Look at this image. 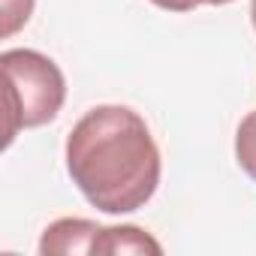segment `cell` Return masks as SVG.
<instances>
[{
    "mask_svg": "<svg viewBox=\"0 0 256 256\" xmlns=\"http://www.w3.org/2000/svg\"><path fill=\"white\" fill-rule=\"evenodd\" d=\"M30 12L34 0H4V36H12L18 28H24Z\"/></svg>",
    "mask_w": 256,
    "mask_h": 256,
    "instance_id": "8992f818",
    "label": "cell"
},
{
    "mask_svg": "<svg viewBox=\"0 0 256 256\" xmlns=\"http://www.w3.org/2000/svg\"><path fill=\"white\" fill-rule=\"evenodd\" d=\"M151 4L169 12H190L196 6H223V4H232V0H151Z\"/></svg>",
    "mask_w": 256,
    "mask_h": 256,
    "instance_id": "52a82bcc",
    "label": "cell"
},
{
    "mask_svg": "<svg viewBox=\"0 0 256 256\" xmlns=\"http://www.w3.org/2000/svg\"><path fill=\"white\" fill-rule=\"evenodd\" d=\"M94 253H163V247L139 226H102Z\"/></svg>",
    "mask_w": 256,
    "mask_h": 256,
    "instance_id": "277c9868",
    "label": "cell"
},
{
    "mask_svg": "<svg viewBox=\"0 0 256 256\" xmlns=\"http://www.w3.org/2000/svg\"><path fill=\"white\" fill-rule=\"evenodd\" d=\"M100 223L82 220V217H60L54 220L40 241V253H94L96 238H100Z\"/></svg>",
    "mask_w": 256,
    "mask_h": 256,
    "instance_id": "3957f363",
    "label": "cell"
},
{
    "mask_svg": "<svg viewBox=\"0 0 256 256\" xmlns=\"http://www.w3.org/2000/svg\"><path fill=\"white\" fill-rule=\"evenodd\" d=\"M66 169L82 196L106 214L139 211L160 184V148L139 112L90 108L66 136Z\"/></svg>",
    "mask_w": 256,
    "mask_h": 256,
    "instance_id": "6da1fadb",
    "label": "cell"
},
{
    "mask_svg": "<svg viewBox=\"0 0 256 256\" xmlns=\"http://www.w3.org/2000/svg\"><path fill=\"white\" fill-rule=\"evenodd\" d=\"M6 76V145L18 130H34L58 118L66 100V82L58 64L34 48L0 54Z\"/></svg>",
    "mask_w": 256,
    "mask_h": 256,
    "instance_id": "7a4b0ae2",
    "label": "cell"
},
{
    "mask_svg": "<svg viewBox=\"0 0 256 256\" xmlns=\"http://www.w3.org/2000/svg\"><path fill=\"white\" fill-rule=\"evenodd\" d=\"M250 22H253V28H256V0H250Z\"/></svg>",
    "mask_w": 256,
    "mask_h": 256,
    "instance_id": "ba28073f",
    "label": "cell"
},
{
    "mask_svg": "<svg viewBox=\"0 0 256 256\" xmlns=\"http://www.w3.org/2000/svg\"><path fill=\"white\" fill-rule=\"evenodd\" d=\"M235 160L256 181V108L238 124V133H235Z\"/></svg>",
    "mask_w": 256,
    "mask_h": 256,
    "instance_id": "5b68a950",
    "label": "cell"
}]
</instances>
